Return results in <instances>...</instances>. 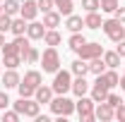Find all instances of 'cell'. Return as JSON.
Masks as SVG:
<instances>
[{"mask_svg": "<svg viewBox=\"0 0 125 122\" xmlns=\"http://www.w3.org/2000/svg\"><path fill=\"white\" fill-rule=\"evenodd\" d=\"M94 98L92 96H79V101L75 103V110H77L79 120L82 122H94L96 120V115H94Z\"/></svg>", "mask_w": 125, "mask_h": 122, "instance_id": "1", "label": "cell"}, {"mask_svg": "<svg viewBox=\"0 0 125 122\" xmlns=\"http://www.w3.org/2000/svg\"><path fill=\"white\" fill-rule=\"evenodd\" d=\"M51 105V110H53V115H58V117H67V115H72L75 113V103L65 96V93H60V96H53V101L48 103Z\"/></svg>", "mask_w": 125, "mask_h": 122, "instance_id": "2", "label": "cell"}, {"mask_svg": "<svg viewBox=\"0 0 125 122\" xmlns=\"http://www.w3.org/2000/svg\"><path fill=\"white\" fill-rule=\"evenodd\" d=\"M41 67H43V72H48V74H55V72L60 70V55H58L55 46H48L46 50H43V55H41Z\"/></svg>", "mask_w": 125, "mask_h": 122, "instance_id": "3", "label": "cell"}, {"mask_svg": "<svg viewBox=\"0 0 125 122\" xmlns=\"http://www.w3.org/2000/svg\"><path fill=\"white\" fill-rule=\"evenodd\" d=\"M15 105V110L19 113V115H24V117H36L39 113H41V103L31 96V98H22L19 96V101L17 103H12Z\"/></svg>", "mask_w": 125, "mask_h": 122, "instance_id": "4", "label": "cell"}, {"mask_svg": "<svg viewBox=\"0 0 125 122\" xmlns=\"http://www.w3.org/2000/svg\"><path fill=\"white\" fill-rule=\"evenodd\" d=\"M51 89H53L55 96L72 91V72H67V70H58V72H55V79H53V84H51Z\"/></svg>", "mask_w": 125, "mask_h": 122, "instance_id": "5", "label": "cell"}, {"mask_svg": "<svg viewBox=\"0 0 125 122\" xmlns=\"http://www.w3.org/2000/svg\"><path fill=\"white\" fill-rule=\"evenodd\" d=\"M101 29H104V34L108 36L113 43H118V41L125 38V26H123V22H118L115 17H113V19H104Z\"/></svg>", "mask_w": 125, "mask_h": 122, "instance_id": "6", "label": "cell"}, {"mask_svg": "<svg viewBox=\"0 0 125 122\" xmlns=\"http://www.w3.org/2000/svg\"><path fill=\"white\" fill-rule=\"evenodd\" d=\"M108 93H111V86L106 84L104 74H99V77H96V81H94V86H92V98H94V103L106 101V98H108Z\"/></svg>", "mask_w": 125, "mask_h": 122, "instance_id": "7", "label": "cell"}, {"mask_svg": "<svg viewBox=\"0 0 125 122\" xmlns=\"http://www.w3.org/2000/svg\"><path fill=\"white\" fill-rule=\"evenodd\" d=\"M75 53H77L82 60L89 62V60H94V58H101V55H104V46H101V43H84V46L77 48Z\"/></svg>", "mask_w": 125, "mask_h": 122, "instance_id": "8", "label": "cell"}, {"mask_svg": "<svg viewBox=\"0 0 125 122\" xmlns=\"http://www.w3.org/2000/svg\"><path fill=\"white\" fill-rule=\"evenodd\" d=\"M94 115H96V120H101V122H111L115 117V108L108 105L106 101H101V103L94 105Z\"/></svg>", "mask_w": 125, "mask_h": 122, "instance_id": "9", "label": "cell"}, {"mask_svg": "<svg viewBox=\"0 0 125 122\" xmlns=\"http://www.w3.org/2000/svg\"><path fill=\"white\" fill-rule=\"evenodd\" d=\"M36 15H39V5H36V0H24L22 7H19V17H24L27 22H34Z\"/></svg>", "mask_w": 125, "mask_h": 122, "instance_id": "10", "label": "cell"}, {"mask_svg": "<svg viewBox=\"0 0 125 122\" xmlns=\"http://www.w3.org/2000/svg\"><path fill=\"white\" fill-rule=\"evenodd\" d=\"M27 36H29V41H41L43 36H46V26H43V22H29L27 24Z\"/></svg>", "mask_w": 125, "mask_h": 122, "instance_id": "11", "label": "cell"}, {"mask_svg": "<svg viewBox=\"0 0 125 122\" xmlns=\"http://www.w3.org/2000/svg\"><path fill=\"white\" fill-rule=\"evenodd\" d=\"M19 81H22V77L17 74V70H7V72L2 74V84H5V91H7V89H17V86H19Z\"/></svg>", "mask_w": 125, "mask_h": 122, "instance_id": "12", "label": "cell"}, {"mask_svg": "<svg viewBox=\"0 0 125 122\" xmlns=\"http://www.w3.org/2000/svg\"><path fill=\"white\" fill-rule=\"evenodd\" d=\"M53 96H55V93H53V89H51V86H43V84L34 91V98H36L41 105H43V103H51V101H53Z\"/></svg>", "mask_w": 125, "mask_h": 122, "instance_id": "13", "label": "cell"}, {"mask_svg": "<svg viewBox=\"0 0 125 122\" xmlns=\"http://www.w3.org/2000/svg\"><path fill=\"white\" fill-rule=\"evenodd\" d=\"M72 93H75V96H87V93H89V81H87V79H84V77H75V79H72Z\"/></svg>", "mask_w": 125, "mask_h": 122, "instance_id": "14", "label": "cell"}, {"mask_svg": "<svg viewBox=\"0 0 125 122\" xmlns=\"http://www.w3.org/2000/svg\"><path fill=\"white\" fill-rule=\"evenodd\" d=\"M60 12L58 10H48V12H43V26L46 29H55L58 24H60Z\"/></svg>", "mask_w": 125, "mask_h": 122, "instance_id": "15", "label": "cell"}, {"mask_svg": "<svg viewBox=\"0 0 125 122\" xmlns=\"http://www.w3.org/2000/svg\"><path fill=\"white\" fill-rule=\"evenodd\" d=\"M24 84H29V86H34V89H39L41 84H43V77H41V72L39 70H29L27 74H24V79H22Z\"/></svg>", "mask_w": 125, "mask_h": 122, "instance_id": "16", "label": "cell"}, {"mask_svg": "<svg viewBox=\"0 0 125 122\" xmlns=\"http://www.w3.org/2000/svg\"><path fill=\"white\" fill-rule=\"evenodd\" d=\"M70 72H72V77H87V74H89V62L79 58V60H75V62H72Z\"/></svg>", "mask_w": 125, "mask_h": 122, "instance_id": "17", "label": "cell"}, {"mask_svg": "<svg viewBox=\"0 0 125 122\" xmlns=\"http://www.w3.org/2000/svg\"><path fill=\"white\" fill-rule=\"evenodd\" d=\"M101 24H104V19H101L99 12H87V17H84V26L87 29H101Z\"/></svg>", "mask_w": 125, "mask_h": 122, "instance_id": "18", "label": "cell"}, {"mask_svg": "<svg viewBox=\"0 0 125 122\" xmlns=\"http://www.w3.org/2000/svg\"><path fill=\"white\" fill-rule=\"evenodd\" d=\"M101 58H104V62H106V67H113V70H115V67H120V60H123L115 50H104V55H101Z\"/></svg>", "mask_w": 125, "mask_h": 122, "instance_id": "19", "label": "cell"}, {"mask_svg": "<svg viewBox=\"0 0 125 122\" xmlns=\"http://www.w3.org/2000/svg\"><path fill=\"white\" fill-rule=\"evenodd\" d=\"M27 24H29V22H27L24 17H15V19H12L10 31H12L15 36H24V34H27Z\"/></svg>", "mask_w": 125, "mask_h": 122, "instance_id": "20", "label": "cell"}, {"mask_svg": "<svg viewBox=\"0 0 125 122\" xmlns=\"http://www.w3.org/2000/svg\"><path fill=\"white\" fill-rule=\"evenodd\" d=\"M39 60H41V53H39L34 46H29L24 53H22V62H24V65H34V62H39Z\"/></svg>", "mask_w": 125, "mask_h": 122, "instance_id": "21", "label": "cell"}, {"mask_svg": "<svg viewBox=\"0 0 125 122\" xmlns=\"http://www.w3.org/2000/svg\"><path fill=\"white\" fill-rule=\"evenodd\" d=\"M108 67H106V62H104V58H94V60H89V72H92L94 77L104 74Z\"/></svg>", "mask_w": 125, "mask_h": 122, "instance_id": "22", "label": "cell"}, {"mask_svg": "<svg viewBox=\"0 0 125 122\" xmlns=\"http://www.w3.org/2000/svg\"><path fill=\"white\" fill-rule=\"evenodd\" d=\"M65 26L72 31H82V26H84V19L82 17H77V15H67V19H65Z\"/></svg>", "mask_w": 125, "mask_h": 122, "instance_id": "23", "label": "cell"}, {"mask_svg": "<svg viewBox=\"0 0 125 122\" xmlns=\"http://www.w3.org/2000/svg\"><path fill=\"white\" fill-rule=\"evenodd\" d=\"M53 5H55V10L60 12L62 17L72 15V10H75V5H72V0H53Z\"/></svg>", "mask_w": 125, "mask_h": 122, "instance_id": "24", "label": "cell"}, {"mask_svg": "<svg viewBox=\"0 0 125 122\" xmlns=\"http://www.w3.org/2000/svg\"><path fill=\"white\" fill-rule=\"evenodd\" d=\"M19 7H22V2H17V0H2V12L10 17L19 15Z\"/></svg>", "mask_w": 125, "mask_h": 122, "instance_id": "25", "label": "cell"}, {"mask_svg": "<svg viewBox=\"0 0 125 122\" xmlns=\"http://www.w3.org/2000/svg\"><path fill=\"white\" fill-rule=\"evenodd\" d=\"M60 41H62V36L55 29H46V36H43V43L46 46H60Z\"/></svg>", "mask_w": 125, "mask_h": 122, "instance_id": "26", "label": "cell"}, {"mask_svg": "<svg viewBox=\"0 0 125 122\" xmlns=\"http://www.w3.org/2000/svg\"><path fill=\"white\" fill-rule=\"evenodd\" d=\"M84 43H87V38L82 36V31H75V34L70 36V41H67V46L72 48V50H77V48H82Z\"/></svg>", "mask_w": 125, "mask_h": 122, "instance_id": "27", "label": "cell"}, {"mask_svg": "<svg viewBox=\"0 0 125 122\" xmlns=\"http://www.w3.org/2000/svg\"><path fill=\"white\" fill-rule=\"evenodd\" d=\"M2 65L7 70H17L22 65V55H2Z\"/></svg>", "mask_w": 125, "mask_h": 122, "instance_id": "28", "label": "cell"}, {"mask_svg": "<svg viewBox=\"0 0 125 122\" xmlns=\"http://www.w3.org/2000/svg\"><path fill=\"white\" fill-rule=\"evenodd\" d=\"M104 79H106V84H108L111 89H113V86H118V81H120V77H118V72H115L113 67H108V70L104 72Z\"/></svg>", "mask_w": 125, "mask_h": 122, "instance_id": "29", "label": "cell"}, {"mask_svg": "<svg viewBox=\"0 0 125 122\" xmlns=\"http://www.w3.org/2000/svg\"><path fill=\"white\" fill-rule=\"evenodd\" d=\"M84 12H99L101 10V0H82Z\"/></svg>", "mask_w": 125, "mask_h": 122, "instance_id": "30", "label": "cell"}, {"mask_svg": "<svg viewBox=\"0 0 125 122\" xmlns=\"http://www.w3.org/2000/svg\"><path fill=\"white\" fill-rule=\"evenodd\" d=\"M17 91H19V96H22V98H31L36 89H34V86H29V84H24V81H19V86H17Z\"/></svg>", "mask_w": 125, "mask_h": 122, "instance_id": "31", "label": "cell"}, {"mask_svg": "<svg viewBox=\"0 0 125 122\" xmlns=\"http://www.w3.org/2000/svg\"><path fill=\"white\" fill-rule=\"evenodd\" d=\"M19 113L17 110H2V115H0V120H5V122H19Z\"/></svg>", "mask_w": 125, "mask_h": 122, "instance_id": "32", "label": "cell"}, {"mask_svg": "<svg viewBox=\"0 0 125 122\" xmlns=\"http://www.w3.org/2000/svg\"><path fill=\"white\" fill-rule=\"evenodd\" d=\"M2 55H19V46H17L15 41H5V46H2Z\"/></svg>", "mask_w": 125, "mask_h": 122, "instance_id": "33", "label": "cell"}, {"mask_svg": "<svg viewBox=\"0 0 125 122\" xmlns=\"http://www.w3.org/2000/svg\"><path fill=\"white\" fill-rule=\"evenodd\" d=\"M115 7H118V0H101V12H115Z\"/></svg>", "mask_w": 125, "mask_h": 122, "instance_id": "34", "label": "cell"}, {"mask_svg": "<svg viewBox=\"0 0 125 122\" xmlns=\"http://www.w3.org/2000/svg\"><path fill=\"white\" fill-rule=\"evenodd\" d=\"M10 26H12V17L2 12V15H0V31L5 34V31H10Z\"/></svg>", "mask_w": 125, "mask_h": 122, "instance_id": "35", "label": "cell"}, {"mask_svg": "<svg viewBox=\"0 0 125 122\" xmlns=\"http://www.w3.org/2000/svg\"><path fill=\"white\" fill-rule=\"evenodd\" d=\"M36 5H39V12H48V10H53L55 5H53V0H36Z\"/></svg>", "mask_w": 125, "mask_h": 122, "instance_id": "36", "label": "cell"}, {"mask_svg": "<svg viewBox=\"0 0 125 122\" xmlns=\"http://www.w3.org/2000/svg\"><path fill=\"white\" fill-rule=\"evenodd\" d=\"M106 103H108V105H113V108H118L120 103H123V98H120L118 93H108V98H106Z\"/></svg>", "mask_w": 125, "mask_h": 122, "instance_id": "37", "label": "cell"}, {"mask_svg": "<svg viewBox=\"0 0 125 122\" xmlns=\"http://www.w3.org/2000/svg\"><path fill=\"white\" fill-rule=\"evenodd\" d=\"M113 17H115L118 22H123V24H125V7H123V5H118V7H115V12H113Z\"/></svg>", "mask_w": 125, "mask_h": 122, "instance_id": "38", "label": "cell"}, {"mask_svg": "<svg viewBox=\"0 0 125 122\" xmlns=\"http://www.w3.org/2000/svg\"><path fill=\"white\" fill-rule=\"evenodd\" d=\"M7 105H10V96L5 91H0V110H7Z\"/></svg>", "mask_w": 125, "mask_h": 122, "instance_id": "39", "label": "cell"}, {"mask_svg": "<svg viewBox=\"0 0 125 122\" xmlns=\"http://www.w3.org/2000/svg\"><path fill=\"white\" fill-rule=\"evenodd\" d=\"M115 120H118V122H125V105H118V108H115Z\"/></svg>", "mask_w": 125, "mask_h": 122, "instance_id": "40", "label": "cell"}, {"mask_svg": "<svg viewBox=\"0 0 125 122\" xmlns=\"http://www.w3.org/2000/svg\"><path fill=\"white\" fill-rule=\"evenodd\" d=\"M115 53H118L120 58H125V38H123V41H118V46H115Z\"/></svg>", "mask_w": 125, "mask_h": 122, "instance_id": "41", "label": "cell"}, {"mask_svg": "<svg viewBox=\"0 0 125 122\" xmlns=\"http://www.w3.org/2000/svg\"><path fill=\"white\" fill-rule=\"evenodd\" d=\"M118 86H120V89H123V91H125V74L120 77V81H118Z\"/></svg>", "mask_w": 125, "mask_h": 122, "instance_id": "42", "label": "cell"}, {"mask_svg": "<svg viewBox=\"0 0 125 122\" xmlns=\"http://www.w3.org/2000/svg\"><path fill=\"white\" fill-rule=\"evenodd\" d=\"M5 46V36H2V31H0V48Z\"/></svg>", "mask_w": 125, "mask_h": 122, "instance_id": "43", "label": "cell"}, {"mask_svg": "<svg viewBox=\"0 0 125 122\" xmlns=\"http://www.w3.org/2000/svg\"><path fill=\"white\" fill-rule=\"evenodd\" d=\"M0 15H2V2H0Z\"/></svg>", "mask_w": 125, "mask_h": 122, "instance_id": "44", "label": "cell"}, {"mask_svg": "<svg viewBox=\"0 0 125 122\" xmlns=\"http://www.w3.org/2000/svg\"><path fill=\"white\" fill-rule=\"evenodd\" d=\"M0 2H2V0H0Z\"/></svg>", "mask_w": 125, "mask_h": 122, "instance_id": "45", "label": "cell"}]
</instances>
